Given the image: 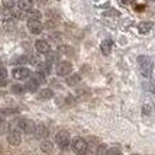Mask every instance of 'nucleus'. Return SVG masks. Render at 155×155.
<instances>
[{
    "label": "nucleus",
    "instance_id": "nucleus-16",
    "mask_svg": "<svg viewBox=\"0 0 155 155\" xmlns=\"http://www.w3.org/2000/svg\"><path fill=\"white\" fill-rule=\"evenodd\" d=\"M100 49H101V52H103L104 55H109L110 52H112V41H109V39L103 41V42H101V45H100Z\"/></svg>",
    "mask_w": 155,
    "mask_h": 155
},
{
    "label": "nucleus",
    "instance_id": "nucleus-10",
    "mask_svg": "<svg viewBox=\"0 0 155 155\" xmlns=\"http://www.w3.org/2000/svg\"><path fill=\"white\" fill-rule=\"evenodd\" d=\"M152 28H154V23H152V22H141L138 29H139L141 34H148Z\"/></svg>",
    "mask_w": 155,
    "mask_h": 155
},
{
    "label": "nucleus",
    "instance_id": "nucleus-1",
    "mask_svg": "<svg viewBox=\"0 0 155 155\" xmlns=\"http://www.w3.org/2000/svg\"><path fill=\"white\" fill-rule=\"evenodd\" d=\"M138 62H139V68H141L142 75H143V77H149L151 73H152V67H154L152 58L142 55V57H138Z\"/></svg>",
    "mask_w": 155,
    "mask_h": 155
},
{
    "label": "nucleus",
    "instance_id": "nucleus-6",
    "mask_svg": "<svg viewBox=\"0 0 155 155\" xmlns=\"http://www.w3.org/2000/svg\"><path fill=\"white\" fill-rule=\"evenodd\" d=\"M18 125H19V128L22 129L23 132H26V134H35L36 125H35L32 120H29V119H20Z\"/></svg>",
    "mask_w": 155,
    "mask_h": 155
},
{
    "label": "nucleus",
    "instance_id": "nucleus-8",
    "mask_svg": "<svg viewBox=\"0 0 155 155\" xmlns=\"http://www.w3.org/2000/svg\"><path fill=\"white\" fill-rule=\"evenodd\" d=\"M7 141H9L10 145L16 147V145H19L20 142H22V136H20V134L18 130H12V132L7 135Z\"/></svg>",
    "mask_w": 155,
    "mask_h": 155
},
{
    "label": "nucleus",
    "instance_id": "nucleus-20",
    "mask_svg": "<svg viewBox=\"0 0 155 155\" xmlns=\"http://www.w3.org/2000/svg\"><path fill=\"white\" fill-rule=\"evenodd\" d=\"M52 142L51 141H44L42 143H41V149L44 151V152H51L52 151Z\"/></svg>",
    "mask_w": 155,
    "mask_h": 155
},
{
    "label": "nucleus",
    "instance_id": "nucleus-2",
    "mask_svg": "<svg viewBox=\"0 0 155 155\" xmlns=\"http://www.w3.org/2000/svg\"><path fill=\"white\" fill-rule=\"evenodd\" d=\"M55 71H57V74L58 75L65 77V75L71 74V71H73V65H71V62H68V61H58Z\"/></svg>",
    "mask_w": 155,
    "mask_h": 155
},
{
    "label": "nucleus",
    "instance_id": "nucleus-7",
    "mask_svg": "<svg viewBox=\"0 0 155 155\" xmlns=\"http://www.w3.org/2000/svg\"><path fill=\"white\" fill-rule=\"evenodd\" d=\"M28 29H29L32 34H41V32H42V23H41L39 20L29 19L28 20Z\"/></svg>",
    "mask_w": 155,
    "mask_h": 155
},
{
    "label": "nucleus",
    "instance_id": "nucleus-22",
    "mask_svg": "<svg viewBox=\"0 0 155 155\" xmlns=\"http://www.w3.org/2000/svg\"><path fill=\"white\" fill-rule=\"evenodd\" d=\"M48 54V62H52V61H57L58 60V54H52V52H51V51H48L47 52Z\"/></svg>",
    "mask_w": 155,
    "mask_h": 155
},
{
    "label": "nucleus",
    "instance_id": "nucleus-4",
    "mask_svg": "<svg viewBox=\"0 0 155 155\" xmlns=\"http://www.w3.org/2000/svg\"><path fill=\"white\" fill-rule=\"evenodd\" d=\"M12 75H13V78H16V80H26L29 77H32V73H31L29 68L19 67V68H15L13 71H12Z\"/></svg>",
    "mask_w": 155,
    "mask_h": 155
},
{
    "label": "nucleus",
    "instance_id": "nucleus-5",
    "mask_svg": "<svg viewBox=\"0 0 155 155\" xmlns=\"http://www.w3.org/2000/svg\"><path fill=\"white\" fill-rule=\"evenodd\" d=\"M71 145H73V151L77 152V154H84L87 151V142L83 138H75Z\"/></svg>",
    "mask_w": 155,
    "mask_h": 155
},
{
    "label": "nucleus",
    "instance_id": "nucleus-19",
    "mask_svg": "<svg viewBox=\"0 0 155 155\" xmlns=\"http://www.w3.org/2000/svg\"><path fill=\"white\" fill-rule=\"evenodd\" d=\"M26 16H28V19L39 20L42 15H41V12H38V10H32V9H31V10H28V15H26Z\"/></svg>",
    "mask_w": 155,
    "mask_h": 155
},
{
    "label": "nucleus",
    "instance_id": "nucleus-3",
    "mask_svg": "<svg viewBox=\"0 0 155 155\" xmlns=\"http://www.w3.org/2000/svg\"><path fill=\"white\" fill-rule=\"evenodd\" d=\"M55 143H57L61 149H65L68 145H70V135H68L67 132H64V130L58 132L57 136H55Z\"/></svg>",
    "mask_w": 155,
    "mask_h": 155
},
{
    "label": "nucleus",
    "instance_id": "nucleus-28",
    "mask_svg": "<svg viewBox=\"0 0 155 155\" xmlns=\"http://www.w3.org/2000/svg\"><path fill=\"white\" fill-rule=\"evenodd\" d=\"M135 0H123V5H129V3H134Z\"/></svg>",
    "mask_w": 155,
    "mask_h": 155
},
{
    "label": "nucleus",
    "instance_id": "nucleus-25",
    "mask_svg": "<svg viewBox=\"0 0 155 155\" xmlns=\"http://www.w3.org/2000/svg\"><path fill=\"white\" fill-rule=\"evenodd\" d=\"M3 5L7 7H13L15 5H18V0H3Z\"/></svg>",
    "mask_w": 155,
    "mask_h": 155
},
{
    "label": "nucleus",
    "instance_id": "nucleus-13",
    "mask_svg": "<svg viewBox=\"0 0 155 155\" xmlns=\"http://www.w3.org/2000/svg\"><path fill=\"white\" fill-rule=\"evenodd\" d=\"M18 7L23 12H28L32 9V0H18Z\"/></svg>",
    "mask_w": 155,
    "mask_h": 155
},
{
    "label": "nucleus",
    "instance_id": "nucleus-18",
    "mask_svg": "<svg viewBox=\"0 0 155 155\" xmlns=\"http://www.w3.org/2000/svg\"><path fill=\"white\" fill-rule=\"evenodd\" d=\"M81 80V77L78 74H73L70 75V77H67V84L68 86H75V84H78Z\"/></svg>",
    "mask_w": 155,
    "mask_h": 155
},
{
    "label": "nucleus",
    "instance_id": "nucleus-26",
    "mask_svg": "<svg viewBox=\"0 0 155 155\" xmlns=\"http://www.w3.org/2000/svg\"><path fill=\"white\" fill-rule=\"evenodd\" d=\"M6 77H7V71H6V68L0 67V80H5Z\"/></svg>",
    "mask_w": 155,
    "mask_h": 155
},
{
    "label": "nucleus",
    "instance_id": "nucleus-15",
    "mask_svg": "<svg viewBox=\"0 0 155 155\" xmlns=\"http://www.w3.org/2000/svg\"><path fill=\"white\" fill-rule=\"evenodd\" d=\"M38 71L39 73H42L44 75H47L51 73V62H41V64H38Z\"/></svg>",
    "mask_w": 155,
    "mask_h": 155
},
{
    "label": "nucleus",
    "instance_id": "nucleus-27",
    "mask_svg": "<svg viewBox=\"0 0 155 155\" xmlns=\"http://www.w3.org/2000/svg\"><path fill=\"white\" fill-rule=\"evenodd\" d=\"M109 154H120V148H110L107 149Z\"/></svg>",
    "mask_w": 155,
    "mask_h": 155
},
{
    "label": "nucleus",
    "instance_id": "nucleus-14",
    "mask_svg": "<svg viewBox=\"0 0 155 155\" xmlns=\"http://www.w3.org/2000/svg\"><path fill=\"white\" fill-rule=\"evenodd\" d=\"M35 134L38 138H47L49 135V132H48V129L44 126V125H38L36 128H35Z\"/></svg>",
    "mask_w": 155,
    "mask_h": 155
},
{
    "label": "nucleus",
    "instance_id": "nucleus-29",
    "mask_svg": "<svg viewBox=\"0 0 155 155\" xmlns=\"http://www.w3.org/2000/svg\"><path fill=\"white\" fill-rule=\"evenodd\" d=\"M2 120H3V117H2V115H0V122H2Z\"/></svg>",
    "mask_w": 155,
    "mask_h": 155
},
{
    "label": "nucleus",
    "instance_id": "nucleus-24",
    "mask_svg": "<svg viewBox=\"0 0 155 155\" xmlns=\"http://www.w3.org/2000/svg\"><path fill=\"white\" fill-rule=\"evenodd\" d=\"M104 16H120V13L117 10H113V9H109L104 12Z\"/></svg>",
    "mask_w": 155,
    "mask_h": 155
},
{
    "label": "nucleus",
    "instance_id": "nucleus-11",
    "mask_svg": "<svg viewBox=\"0 0 155 155\" xmlns=\"http://www.w3.org/2000/svg\"><path fill=\"white\" fill-rule=\"evenodd\" d=\"M38 86H39V83H38V81L32 77V78H31V80L25 84V90H28V91H32V93H34V91H36V90H38Z\"/></svg>",
    "mask_w": 155,
    "mask_h": 155
},
{
    "label": "nucleus",
    "instance_id": "nucleus-21",
    "mask_svg": "<svg viewBox=\"0 0 155 155\" xmlns=\"http://www.w3.org/2000/svg\"><path fill=\"white\" fill-rule=\"evenodd\" d=\"M23 90H25V87H23V86H19V84H15V86H12V91H13V93H23Z\"/></svg>",
    "mask_w": 155,
    "mask_h": 155
},
{
    "label": "nucleus",
    "instance_id": "nucleus-9",
    "mask_svg": "<svg viewBox=\"0 0 155 155\" xmlns=\"http://www.w3.org/2000/svg\"><path fill=\"white\" fill-rule=\"evenodd\" d=\"M35 48H36V51H38L39 54H47L48 51H49V44H48L47 41H44V39L36 41Z\"/></svg>",
    "mask_w": 155,
    "mask_h": 155
},
{
    "label": "nucleus",
    "instance_id": "nucleus-17",
    "mask_svg": "<svg viewBox=\"0 0 155 155\" xmlns=\"http://www.w3.org/2000/svg\"><path fill=\"white\" fill-rule=\"evenodd\" d=\"M52 97H54V91L49 90V88H44L39 91V99H42V100H49Z\"/></svg>",
    "mask_w": 155,
    "mask_h": 155
},
{
    "label": "nucleus",
    "instance_id": "nucleus-23",
    "mask_svg": "<svg viewBox=\"0 0 155 155\" xmlns=\"http://www.w3.org/2000/svg\"><path fill=\"white\" fill-rule=\"evenodd\" d=\"M7 129H9V126H7L6 122H3V120L0 122V135H2V134H6Z\"/></svg>",
    "mask_w": 155,
    "mask_h": 155
},
{
    "label": "nucleus",
    "instance_id": "nucleus-12",
    "mask_svg": "<svg viewBox=\"0 0 155 155\" xmlns=\"http://www.w3.org/2000/svg\"><path fill=\"white\" fill-rule=\"evenodd\" d=\"M0 16H3L5 19L12 18V16H13V10H12V7H7V6H5V5H2V6H0Z\"/></svg>",
    "mask_w": 155,
    "mask_h": 155
}]
</instances>
